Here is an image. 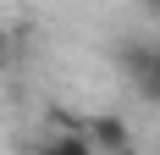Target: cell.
I'll use <instances>...</instances> for the list:
<instances>
[{
    "mask_svg": "<svg viewBox=\"0 0 160 155\" xmlns=\"http://www.w3.org/2000/svg\"><path fill=\"white\" fill-rule=\"evenodd\" d=\"M83 139L94 144V155H132V127L122 116H94Z\"/></svg>",
    "mask_w": 160,
    "mask_h": 155,
    "instance_id": "1",
    "label": "cell"
},
{
    "mask_svg": "<svg viewBox=\"0 0 160 155\" xmlns=\"http://www.w3.org/2000/svg\"><path fill=\"white\" fill-rule=\"evenodd\" d=\"M33 155H94V144L83 139V133H72V127H61V133H50Z\"/></svg>",
    "mask_w": 160,
    "mask_h": 155,
    "instance_id": "3",
    "label": "cell"
},
{
    "mask_svg": "<svg viewBox=\"0 0 160 155\" xmlns=\"http://www.w3.org/2000/svg\"><path fill=\"white\" fill-rule=\"evenodd\" d=\"M127 72L138 83V94L160 105V45H132L127 50Z\"/></svg>",
    "mask_w": 160,
    "mask_h": 155,
    "instance_id": "2",
    "label": "cell"
},
{
    "mask_svg": "<svg viewBox=\"0 0 160 155\" xmlns=\"http://www.w3.org/2000/svg\"><path fill=\"white\" fill-rule=\"evenodd\" d=\"M6 56H11V28L0 22V61H6Z\"/></svg>",
    "mask_w": 160,
    "mask_h": 155,
    "instance_id": "4",
    "label": "cell"
},
{
    "mask_svg": "<svg viewBox=\"0 0 160 155\" xmlns=\"http://www.w3.org/2000/svg\"><path fill=\"white\" fill-rule=\"evenodd\" d=\"M155 11H160V0H155Z\"/></svg>",
    "mask_w": 160,
    "mask_h": 155,
    "instance_id": "5",
    "label": "cell"
}]
</instances>
